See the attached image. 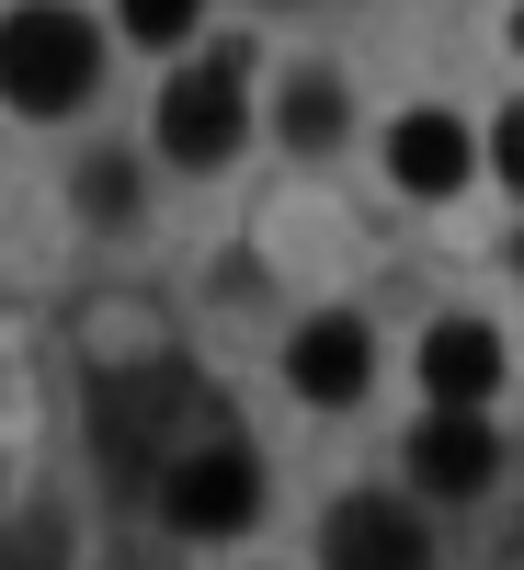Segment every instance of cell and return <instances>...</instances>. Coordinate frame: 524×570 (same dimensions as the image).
Returning a JSON list of instances; mask_svg holds the SVG:
<instances>
[{"instance_id": "obj_1", "label": "cell", "mask_w": 524, "mask_h": 570, "mask_svg": "<svg viewBox=\"0 0 524 570\" xmlns=\"http://www.w3.org/2000/svg\"><path fill=\"white\" fill-rule=\"evenodd\" d=\"M228 434V400L206 389L195 365H126V376H103L91 389V456H103V480L115 491H137V502H160V480L195 445H217Z\"/></svg>"}, {"instance_id": "obj_2", "label": "cell", "mask_w": 524, "mask_h": 570, "mask_svg": "<svg viewBox=\"0 0 524 570\" xmlns=\"http://www.w3.org/2000/svg\"><path fill=\"white\" fill-rule=\"evenodd\" d=\"M91 80H103V46H91L80 12L34 0V12L0 23V104L12 115H69V104H91Z\"/></svg>"}, {"instance_id": "obj_3", "label": "cell", "mask_w": 524, "mask_h": 570, "mask_svg": "<svg viewBox=\"0 0 524 570\" xmlns=\"http://www.w3.org/2000/svg\"><path fill=\"white\" fill-rule=\"evenodd\" d=\"M160 513H171V537H240L251 513H263V456H251L240 434L195 445V456L160 480Z\"/></svg>"}, {"instance_id": "obj_4", "label": "cell", "mask_w": 524, "mask_h": 570, "mask_svg": "<svg viewBox=\"0 0 524 570\" xmlns=\"http://www.w3.org/2000/svg\"><path fill=\"white\" fill-rule=\"evenodd\" d=\"M160 149L182 171H217L228 149H240V58H217V69H182L160 91Z\"/></svg>"}, {"instance_id": "obj_5", "label": "cell", "mask_w": 524, "mask_h": 570, "mask_svg": "<svg viewBox=\"0 0 524 570\" xmlns=\"http://www.w3.org/2000/svg\"><path fill=\"white\" fill-rule=\"evenodd\" d=\"M319 559L330 570H434V537H422L388 491H343L330 525H319Z\"/></svg>"}, {"instance_id": "obj_6", "label": "cell", "mask_w": 524, "mask_h": 570, "mask_svg": "<svg viewBox=\"0 0 524 570\" xmlns=\"http://www.w3.org/2000/svg\"><path fill=\"white\" fill-rule=\"evenodd\" d=\"M411 480L434 491V502H491V480H502L491 422H479V411H434V422L411 434Z\"/></svg>"}, {"instance_id": "obj_7", "label": "cell", "mask_w": 524, "mask_h": 570, "mask_svg": "<svg viewBox=\"0 0 524 570\" xmlns=\"http://www.w3.org/2000/svg\"><path fill=\"white\" fill-rule=\"evenodd\" d=\"M422 389H434V411H479L502 389V343L479 320H434L422 331Z\"/></svg>"}, {"instance_id": "obj_8", "label": "cell", "mask_w": 524, "mask_h": 570, "mask_svg": "<svg viewBox=\"0 0 524 570\" xmlns=\"http://www.w3.org/2000/svg\"><path fill=\"white\" fill-rule=\"evenodd\" d=\"M365 365H376L365 320H308L297 343H285V376H297L308 400H354V389H365Z\"/></svg>"}, {"instance_id": "obj_9", "label": "cell", "mask_w": 524, "mask_h": 570, "mask_svg": "<svg viewBox=\"0 0 524 570\" xmlns=\"http://www.w3.org/2000/svg\"><path fill=\"white\" fill-rule=\"evenodd\" d=\"M388 171L411 183V195H456V183H467V126H456V115H399Z\"/></svg>"}, {"instance_id": "obj_10", "label": "cell", "mask_w": 524, "mask_h": 570, "mask_svg": "<svg viewBox=\"0 0 524 570\" xmlns=\"http://www.w3.org/2000/svg\"><path fill=\"white\" fill-rule=\"evenodd\" d=\"M0 570H69V513L58 502H34L0 525Z\"/></svg>"}, {"instance_id": "obj_11", "label": "cell", "mask_w": 524, "mask_h": 570, "mask_svg": "<svg viewBox=\"0 0 524 570\" xmlns=\"http://www.w3.org/2000/svg\"><path fill=\"white\" fill-rule=\"evenodd\" d=\"M285 137H297V149H330V137H343V80H319V69L285 80Z\"/></svg>"}, {"instance_id": "obj_12", "label": "cell", "mask_w": 524, "mask_h": 570, "mask_svg": "<svg viewBox=\"0 0 524 570\" xmlns=\"http://www.w3.org/2000/svg\"><path fill=\"white\" fill-rule=\"evenodd\" d=\"M80 206L103 217V228H115V217H137V171H126L115 149H103V160H80Z\"/></svg>"}, {"instance_id": "obj_13", "label": "cell", "mask_w": 524, "mask_h": 570, "mask_svg": "<svg viewBox=\"0 0 524 570\" xmlns=\"http://www.w3.org/2000/svg\"><path fill=\"white\" fill-rule=\"evenodd\" d=\"M195 12H206V0H126V35H137V46H182Z\"/></svg>"}, {"instance_id": "obj_14", "label": "cell", "mask_w": 524, "mask_h": 570, "mask_svg": "<svg viewBox=\"0 0 524 570\" xmlns=\"http://www.w3.org/2000/svg\"><path fill=\"white\" fill-rule=\"evenodd\" d=\"M491 160H502V183H513V195H524V104L491 126Z\"/></svg>"}, {"instance_id": "obj_15", "label": "cell", "mask_w": 524, "mask_h": 570, "mask_svg": "<svg viewBox=\"0 0 524 570\" xmlns=\"http://www.w3.org/2000/svg\"><path fill=\"white\" fill-rule=\"evenodd\" d=\"M513 46H524V12H513Z\"/></svg>"}, {"instance_id": "obj_16", "label": "cell", "mask_w": 524, "mask_h": 570, "mask_svg": "<svg viewBox=\"0 0 524 570\" xmlns=\"http://www.w3.org/2000/svg\"><path fill=\"white\" fill-rule=\"evenodd\" d=\"M115 570H137V559H115Z\"/></svg>"}]
</instances>
